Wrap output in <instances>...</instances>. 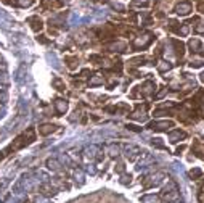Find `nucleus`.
<instances>
[{"label":"nucleus","mask_w":204,"mask_h":203,"mask_svg":"<svg viewBox=\"0 0 204 203\" xmlns=\"http://www.w3.org/2000/svg\"><path fill=\"white\" fill-rule=\"evenodd\" d=\"M178 197V190H177V185H175L174 182H169V185L166 189H164V198L172 201Z\"/></svg>","instance_id":"nucleus-1"},{"label":"nucleus","mask_w":204,"mask_h":203,"mask_svg":"<svg viewBox=\"0 0 204 203\" xmlns=\"http://www.w3.org/2000/svg\"><path fill=\"white\" fill-rule=\"evenodd\" d=\"M150 127L154 129V131H166V129L172 127V123L171 121H156V123H151Z\"/></svg>","instance_id":"nucleus-2"},{"label":"nucleus","mask_w":204,"mask_h":203,"mask_svg":"<svg viewBox=\"0 0 204 203\" xmlns=\"http://www.w3.org/2000/svg\"><path fill=\"white\" fill-rule=\"evenodd\" d=\"M84 153H85V158H90V160H93V158H98L100 148H98L97 145H92V147H88V148L84 150Z\"/></svg>","instance_id":"nucleus-3"},{"label":"nucleus","mask_w":204,"mask_h":203,"mask_svg":"<svg viewBox=\"0 0 204 203\" xmlns=\"http://www.w3.org/2000/svg\"><path fill=\"white\" fill-rule=\"evenodd\" d=\"M138 153H140L138 147H135V145H129V147H126V156L129 158V160H135Z\"/></svg>","instance_id":"nucleus-4"},{"label":"nucleus","mask_w":204,"mask_h":203,"mask_svg":"<svg viewBox=\"0 0 204 203\" xmlns=\"http://www.w3.org/2000/svg\"><path fill=\"white\" fill-rule=\"evenodd\" d=\"M191 11V3L190 2H182L177 5V13L178 15H188Z\"/></svg>","instance_id":"nucleus-5"},{"label":"nucleus","mask_w":204,"mask_h":203,"mask_svg":"<svg viewBox=\"0 0 204 203\" xmlns=\"http://www.w3.org/2000/svg\"><path fill=\"white\" fill-rule=\"evenodd\" d=\"M55 106H56V111L60 113V115H63V113L67 110V103L64 100H56L55 102Z\"/></svg>","instance_id":"nucleus-6"},{"label":"nucleus","mask_w":204,"mask_h":203,"mask_svg":"<svg viewBox=\"0 0 204 203\" xmlns=\"http://www.w3.org/2000/svg\"><path fill=\"white\" fill-rule=\"evenodd\" d=\"M164 177H166V174H164V173H156L154 176L151 177V180H150V185H157V184H159Z\"/></svg>","instance_id":"nucleus-7"},{"label":"nucleus","mask_w":204,"mask_h":203,"mask_svg":"<svg viewBox=\"0 0 204 203\" xmlns=\"http://www.w3.org/2000/svg\"><path fill=\"white\" fill-rule=\"evenodd\" d=\"M183 137H185V132H182V131H174L171 134V142L175 144V142H178V140L183 139Z\"/></svg>","instance_id":"nucleus-8"},{"label":"nucleus","mask_w":204,"mask_h":203,"mask_svg":"<svg viewBox=\"0 0 204 203\" xmlns=\"http://www.w3.org/2000/svg\"><path fill=\"white\" fill-rule=\"evenodd\" d=\"M150 41H151V36H150V34H146V36L137 39V41H135V45H137V47H140V45H141V47H145V45L148 44Z\"/></svg>","instance_id":"nucleus-9"},{"label":"nucleus","mask_w":204,"mask_h":203,"mask_svg":"<svg viewBox=\"0 0 204 203\" xmlns=\"http://www.w3.org/2000/svg\"><path fill=\"white\" fill-rule=\"evenodd\" d=\"M29 21L32 23V29H34V31H40V29H42V21L39 20L37 16H34V18H31Z\"/></svg>","instance_id":"nucleus-10"},{"label":"nucleus","mask_w":204,"mask_h":203,"mask_svg":"<svg viewBox=\"0 0 204 203\" xmlns=\"http://www.w3.org/2000/svg\"><path fill=\"white\" fill-rule=\"evenodd\" d=\"M53 131H55V126H52V124H43V126L39 129V132L43 134V135H47V134L53 132Z\"/></svg>","instance_id":"nucleus-11"},{"label":"nucleus","mask_w":204,"mask_h":203,"mask_svg":"<svg viewBox=\"0 0 204 203\" xmlns=\"http://www.w3.org/2000/svg\"><path fill=\"white\" fill-rule=\"evenodd\" d=\"M47 166L50 168V169H53V171H60V163H58V160H48L47 161Z\"/></svg>","instance_id":"nucleus-12"},{"label":"nucleus","mask_w":204,"mask_h":203,"mask_svg":"<svg viewBox=\"0 0 204 203\" xmlns=\"http://www.w3.org/2000/svg\"><path fill=\"white\" fill-rule=\"evenodd\" d=\"M143 203H159V198L156 195H146L143 197Z\"/></svg>","instance_id":"nucleus-13"},{"label":"nucleus","mask_w":204,"mask_h":203,"mask_svg":"<svg viewBox=\"0 0 204 203\" xmlns=\"http://www.w3.org/2000/svg\"><path fill=\"white\" fill-rule=\"evenodd\" d=\"M108 153H109L111 156H117V153H119V145H109L108 147Z\"/></svg>","instance_id":"nucleus-14"},{"label":"nucleus","mask_w":204,"mask_h":203,"mask_svg":"<svg viewBox=\"0 0 204 203\" xmlns=\"http://www.w3.org/2000/svg\"><path fill=\"white\" fill-rule=\"evenodd\" d=\"M98 84H103V79L97 74V76H93L92 79H90V86H98Z\"/></svg>","instance_id":"nucleus-15"},{"label":"nucleus","mask_w":204,"mask_h":203,"mask_svg":"<svg viewBox=\"0 0 204 203\" xmlns=\"http://www.w3.org/2000/svg\"><path fill=\"white\" fill-rule=\"evenodd\" d=\"M153 145H154V147H159V148H164V144L161 142V139H153Z\"/></svg>","instance_id":"nucleus-16"},{"label":"nucleus","mask_w":204,"mask_h":203,"mask_svg":"<svg viewBox=\"0 0 204 203\" xmlns=\"http://www.w3.org/2000/svg\"><path fill=\"white\" fill-rule=\"evenodd\" d=\"M157 68H159V71H167V69H171V65L169 63H161Z\"/></svg>","instance_id":"nucleus-17"},{"label":"nucleus","mask_w":204,"mask_h":203,"mask_svg":"<svg viewBox=\"0 0 204 203\" xmlns=\"http://www.w3.org/2000/svg\"><path fill=\"white\" fill-rule=\"evenodd\" d=\"M32 2H34V0H19V5H21V7H29Z\"/></svg>","instance_id":"nucleus-18"},{"label":"nucleus","mask_w":204,"mask_h":203,"mask_svg":"<svg viewBox=\"0 0 204 203\" xmlns=\"http://www.w3.org/2000/svg\"><path fill=\"white\" fill-rule=\"evenodd\" d=\"M190 47L193 48V50H195V48H198V47H199V41H198V39H195V41H191V42H190Z\"/></svg>","instance_id":"nucleus-19"},{"label":"nucleus","mask_w":204,"mask_h":203,"mask_svg":"<svg viewBox=\"0 0 204 203\" xmlns=\"http://www.w3.org/2000/svg\"><path fill=\"white\" fill-rule=\"evenodd\" d=\"M133 3H135V5H143V7H146V5L150 3V0H135Z\"/></svg>","instance_id":"nucleus-20"},{"label":"nucleus","mask_w":204,"mask_h":203,"mask_svg":"<svg viewBox=\"0 0 204 203\" xmlns=\"http://www.w3.org/2000/svg\"><path fill=\"white\" fill-rule=\"evenodd\" d=\"M55 86L58 87V90H63V84H61L60 79H55Z\"/></svg>","instance_id":"nucleus-21"},{"label":"nucleus","mask_w":204,"mask_h":203,"mask_svg":"<svg viewBox=\"0 0 204 203\" xmlns=\"http://www.w3.org/2000/svg\"><path fill=\"white\" fill-rule=\"evenodd\" d=\"M191 176L199 177V176H201V171H199V169H195V171H191Z\"/></svg>","instance_id":"nucleus-22"},{"label":"nucleus","mask_w":204,"mask_h":203,"mask_svg":"<svg viewBox=\"0 0 204 203\" xmlns=\"http://www.w3.org/2000/svg\"><path fill=\"white\" fill-rule=\"evenodd\" d=\"M74 176H76V179H79V180L82 182V171H76V174H74Z\"/></svg>","instance_id":"nucleus-23"},{"label":"nucleus","mask_w":204,"mask_h":203,"mask_svg":"<svg viewBox=\"0 0 204 203\" xmlns=\"http://www.w3.org/2000/svg\"><path fill=\"white\" fill-rule=\"evenodd\" d=\"M180 32H182L183 36H185V34L188 32V26H186V24H183V26H182V29H180Z\"/></svg>","instance_id":"nucleus-24"},{"label":"nucleus","mask_w":204,"mask_h":203,"mask_svg":"<svg viewBox=\"0 0 204 203\" xmlns=\"http://www.w3.org/2000/svg\"><path fill=\"white\" fill-rule=\"evenodd\" d=\"M191 66H193V68H201L202 66V61H195V63H191Z\"/></svg>","instance_id":"nucleus-25"},{"label":"nucleus","mask_w":204,"mask_h":203,"mask_svg":"<svg viewBox=\"0 0 204 203\" xmlns=\"http://www.w3.org/2000/svg\"><path fill=\"white\" fill-rule=\"evenodd\" d=\"M121 182H122V184H127V182H130V176H124Z\"/></svg>","instance_id":"nucleus-26"},{"label":"nucleus","mask_w":204,"mask_h":203,"mask_svg":"<svg viewBox=\"0 0 204 203\" xmlns=\"http://www.w3.org/2000/svg\"><path fill=\"white\" fill-rule=\"evenodd\" d=\"M198 8H199V11H202V13H204V3H201L199 7H198Z\"/></svg>","instance_id":"nucleus-27"},{"label":"nucleus","mask_w":204,"mask_h":203,"mask_svg":"<svg viewBox=\"0 0 204 203\" xmlns=\"http://www.w3.org/2000/svg\"><path fill=\"white\" fill-rule=\"evenodd\" d=\"M201 79H202V81H204V73H202V76H201Z\"/></svg>","instance_id":"nucleus-28"}]
</instances>
